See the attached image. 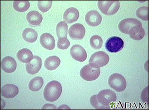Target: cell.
I'll return each instance as SVG.
<instances>
[{"mask_svg": "<svg viewBox=\"0 0 149 110\" xmlns=\"http://www.w3.org/2000/svg\"><path fill=\"white\" fill-rule=\"evenodd\" d=\"M97 98L100 104L109 106L112 103L115 102L117 99L116 95L113 91L109 89L103 90L98 93Z\"/></svg>", "mask_w": 149, "mask_h": 110, "instance_id": "cell-7", "label": "cell"}, {"mask_svg": "<svg viewBox=\"0 0 149 110\" xmlns=\"http://www.w3.org/2000/svg\"><path fill=\"white\" fill-rule=\"evenodd\" d=\"M62 93V86L59 82L53 80L49 82L45 87L43 96L45 100L49 102H54L58 100Z\"/></svg>", "mask_w": 149, "mask_h": 110, "instance_id": "cell-1", "label": "cell"}, {"mask_svg": "<svg viewBox=\"0 0 149 110\" xmlns=\"http://www.w3.org/2000/svg\"><path fill=\"white\" fill-rule=\"evenodd\" d=\"M85 22L90 26H97L102 22V17L97 11H90L86 14L85 17Z\"/></svg>", "mask_w": 149, "mask_h": 110, "instance_id": "cell-12", "label": "cell"}, {"mask_svg": "<svg viewBox=\"0 0 149 110\" xmlns=\"http://www.w3.org/2000/svg\"><path fill=\"white\" fill-rule=\"evenodd\" d=\"M148 87H146V88L143 90V91L144 92L145 95H144L143 93H142L141 95V98L142 100L143 101V103H145V102H148V98L146 97V95H148Z\"/></svg>", "mask_w": 149, "mask_h": 110, "instance_id": "cell-30", "label": "cell"}, {"mask_svg": "<svg viewBox=\"0 0 149 110\" xmlns=\"http://www.w3.org/2000/svg\"><path fill=\"white\" fill-rule=\"evenodd\" d=\"M42 65V59L37 56H34L30 63H26V70L29 74H36L40 70Z\"/></svg>", "mask_w": 149, "mask_h": 110, "instance_id": "cell-11", "label": "cell"}, {"mask_svg": "<svg viewBox=\"0 0 149 110\" xmlns=\"http://www.w3.org/2000/svg\"><path fill=\"white\" fill-rule=\"evenodd\" d=\"M22 38L24 40L29 43H33L37 40L38 34L33 29L27 28L23 31Z\"/></svg>", "mask_w": 149, "mask_h": 110, "instance_id": "cell-21", "label": "cell"}, {"mask_svg": "<svg viewBox=\"0 0 149 110\" xmlns=\"http://www.w3.org/2000/svg\"><path fill=\"white\" fill-rule=\"evenodd\" d=\"M100 68H94L87 64L82 67L80 71L81 77L86 81H93L100 75Z\"/></svg>", "mask_w": 149, "mask_h": 110, "instance_id": "cell-5", "label": "cell"}, {"mask_svg": "<svg viewBox=\"0 0 149 110\" xmlns=\"http://www.w3.org/2000/svg\"><path fill=\"white\" fill-rule=\"evenodd\" d=\"M70 42L67 38H61L58 39L57 42V47L61 50H65L69 47Z\"/></svg>", "mask_w": 149, "mask_h": 110, "instance_id": "cell-29", "label": "cell"}, {"mask_svg": "<svg viewBox=\"0 0 149 110\" xmlns=\"http://www.w3.org/2000/svg\"><path fill=\"white\" fill-rule=\"evenodd\" d=\"M26 19L30 25L38 26L40 25L42 21V15L37 11H31L27 14Z\"/></svg>", "mask_w": 149, "mask_h": 110, "instance_id": "cell-18", "label": "cell"}, {"mask_svg": "<svg viewBox=\"0 0 149 110\" xmlns=\"http://www.w3.org/2000/svg\"><path fill=\"white\" fill-rule=\"evenodd\" d=\"M52 5V1H39L38 2V6L40 10L45 13L50 9Z\"/></svg>", "mask_w": 149, "mask_h": 110, "instance_id": "cell-28", "label": "cell"}, {"mask_svg": "<svg viewBox=\"0 0 149 110\" xmlns=\"http://www.w3.org/2000/svg\"><path fill=\"white\" fill-rule=\"evenodd\" d=\"M61 60L58 57L53 56L48 58L45 62V67L49 71L55 70L60 66Z\"/></svg>", "mask_w": 149, "mask_h": 110, "instance_id": "cell-20", "label": "cell"}, {"mask_svg": "<svg viewBox=\"0 0 149 110\" xmlns=\"http://www.w3.org/2000/svg\"><path fill=\"white\" fill-rule=\"evenodd\" d=\"M124 43L123 40L118 37L113 36L109 38L105 43V47L110 53H117L123 48Z\"/></svg>", "mask_w": 149, "mask_h": 110, "instance_id": "cell-6", "label": "cell"}, {"mask_svg": "<svg viewBox=\"0 0 149 110\" xmlns=\"http://www.w3.org/2000/svg\"><path fill=\"white\" fill-rule=\"evenodd\" d=\"M100 10L107 16H112L118 12L120 8L118 1H100L97 3Z\"/></svg>", "mask_w": 149, "mask_h": 110, "instance_id": "cell-2", "label": "cell"}, {"mask_svg": "<svg viewBox=\"0 0 149 110\" xmlns=\"http://www.w3.org/2000/svg\"><path fill=\"white\" fill-rule=\"evenodd\" d=\"M40 43L45 49L48 50L54 49L55 46V40L53 36L49 33H43L40 37Z\"/></svg>", "mask_w": 149, "mask_h": 110, "instance_id": "cell-15", "label": "cell"}, {"mask_svg": "<svg viewBox=\"0 0 149 110\" xmlns=\"http://www.w3.org/2000/svg\"><path fill=\"white\" fill-rule=\"evenodd\" d=\"M57 108L56 106L54 105L53 104H46L45 105L43 106V107H42V110H46V109H53V110H56L57 109Z\"/></svg>", "mask_w": 149, "mask_h": 110, "instance_id": "cell-31", "label": "cell"}, {"mask_svg": "<svg viewBox=\"0 0 149 110\" xmlns=\"http://www.w3.org/2000/svg\"><path fill=\"white\" fill-rule=\"evenodd\" d=\"M33 57L34 56L31 51L26 48L21 49L17 54V58L18 60L22 63H30L33 59Z\"/></svg>", "mask_w": 149, "mask_h": 110, "instance_id": "cell-19", "label": "cell"}, {"mask_svg": "<svg viewBox=\"0 0 149 110\" xmlns=\"http://www.w3.org/2000/svg\"><path fill=\"white\" fill-rule=\"evenodd\" d=\"M90 102L92 107L97 110H109L111 108L110 106H106L100 104L97 98V95H92L90 98Z\"/></svg>", "mask_w": 149, "mask_h": 110, "instance_id": "cell-27", "label": "cell"}, {"mask_svg": "<svg viewBox=\"0 0 149 110\" xmlns=\"http://www.w3.org/2000/svg\"><path fill=\"white\" fill-rule=\"evenodd\" d=\"M136 15L138 18L143 21L149 20V8L148 6H142L137 9Z\"/></svg>", "mask_w": 149, "mask_h": 110, "instance_id": "cell-26", "label": "cell"}, {"mask_svg": "<svg viewBox=\"0 0 149 110\" xmlns=\"http://www.w3.org/2000/svg\"><path fill=\"white\" fill-rule=\"evenodd\" d=\"M90 43L93 49L97 50L102 47L103 44V40L100 36L94 35L90 40Z\"/></svg>", "mask_w": 149, "mask_h": 110, "instance_id": "cell-25", "label": "cell"}, {"mask_svg": "<svg viewBox=\"0 0 149 110\" xmlns=\"http://www.w3.org/2000/svg\"><path fill=\"white\" fill-rule=\"evenodd\" d=\"M43 79L42 77H37L32 79L29 83V89L33 92H37L43 86Z\"/></svg>", "mask_w": 149, "mask_h": 110, "instance_id": "cell-22", "label": "cell"}, {"mask_svg": "<svg viewBox=\"0 0 149 110\" xmlns=\"http://www.w3.org/2000/svg\"><path fill=\"white\" fill-rule=\"evenodd\" d=\"M85 27L80 24H76L72 25L69 29L68 33L70 37L75 40H81L85 36Z\"/></svg>", "mask_w": 149, "mask_h": 110, "instance_id": "cell-8", "label": "cell"}, {"mask_svg": "<svg viewBox=\"0 0 149 110\" xmlns=\"http://www.w3.org/2000/svg\"><path fill=\"white\" fill-rule=\"evenodd\" d=\"M2 97L6 98H12L16 97L19 93L18 87L12 84H7L1 88Z\"/></svg>", "mask_w": 149, "mask_h": 110, "instance_id": "cell-14", "label": "cell"}, {"mask_svg": "<svg viewBox=\"0 0 149 110\" xmlns=\"http://www.w3.org/2000/svg\"><path fill=\"white\" fill-rule=\"evenodd\" d=\"M70 54L73 59L79 62H83L87 58L86 51L79 45H73L70 49Z\"/></svg>", "mask_w": 149, "mask_h": 110, "instance_id": "cell-9", "label": "cell"}, {"mask_svg": "<svg viewBox=\"0 0 149 110\" xmlns=\"http://www.w3.org/2000/svg\"><path fill=\"white\" fill-rule=\"evenodd\" d=\"M79 13L78 9L70 8L66 10L63 14V20L66 24H72L78 21Z\"/></svg>", "mask_w": 149, "mask_h": 110, "instance_id": "cell-16", "label": "cell"}, {"mask_svg": "<svg viewBox=\"0 0 149 110\" xmlns=\"http://www.w3.org/2000/svg\"><path fill=\"white\" fill-rule=\"evenodd\" d=\"M109 60L110 58L107 54L103 51H98L91 56L89 64L94 68H100L107 65Z\"/></svg>", "mask_w": 149, "mask_h": 110, "instance_id": "cell-4", "label": "cell"}, {"mask_svg": "<svg viewBox=\"0 0 149 110\" xmlns=\"http://www.w3.org/2000/svg\"><path fill=\"white\" fill-rule=\"evenodd\" d=\"M58 109H70V107L65 105H62L58 108Z\"/></svg>", "mask_w": 149, "mask_h": 110, "instance_id": "cell-32", "label": "cell"}, {"mask_svg": "<svg viewBox=\"0 0 149 110\" xmlns=\"http://www.w3.org/2000/svg\"><path fill=\"white\" fill-rule=\"evenodd\" d=\"M56 33L58 39L67 38L68 34V25L65 22H60L56 27Z\"/></svg>", "mask_w": 149, "mask_h": 110, "instance_id": "cell-24", "label": "cell"}, {"mask_svg": "<svg viewBox=\"0 0 149 110\" xmlns=\"http://www.w3.org/2000/svg\"><path fill=\"white\" fill-rule=\"evenodd\" d=\"M1 68L6 73H13L17 68V63L14 58L12 57H5L2 60Z\"/></svg>", "mask_w": 149, "mask_h": 110, "instance_id": "cell-13", "label": "cell"}, {"mask_svg": "<svg viewBox=\"0 0 149 110\" xmlns=\"http://www.w3.org/2000/svg\"><path fill=\"white\" fill-rule=\"evenodd\" d=\"M136 25H142L141 22L134 18H127L120 22L118 29L122 33L128 34L129 29L132 27Z\"/></svg>", "mask_w": 149, "mask_h": 110, "instance_id": "cell-10", "label": "cell"}, {"mask_svg": "<svg viewBox=\"0 0 149 110\" xmlns=\"http://www.w3.org/2000/svg\"><path fill=\"white\" fill-rule=\"evenodd\" d=\"M13 7L18 12H25L30 7V3L28 1H15L13 3Z\"/></svg>", "mask_w": 149, "mask_h": 110, "instance_id": "cell-23", "label": "cell"}, {"mask_svg": "<svg viewBox=\"0 0 149 110\" xmlns=\"http://www.w3.org/2000/svg\"><path fill=\"white\" fill-rule=\"evenodd\" d=\"M128 34L133 40H140L144 37L145 32L142 25H136L129 29Z\"/></svg>", "mask_w": 149, "mask_h": 110, "instance_id": "cell-17", "label": "cell"}, {"mask_svg": "<svg viewBox=\"0 0 149 110\" xmlns=\"http://www.w3.org/2000/svg\"><path fill=\"white\" fill-rule=\"evenodd\" d=\"M108 84L111 88L118 92H121L127 86L126 79L121 74L115 73L111 74L108 79Z\"/></svg>", "mask_w": 149, "mask_h": 110, "instance_id": "cell-3", "label": "cell"}]
</instances>
